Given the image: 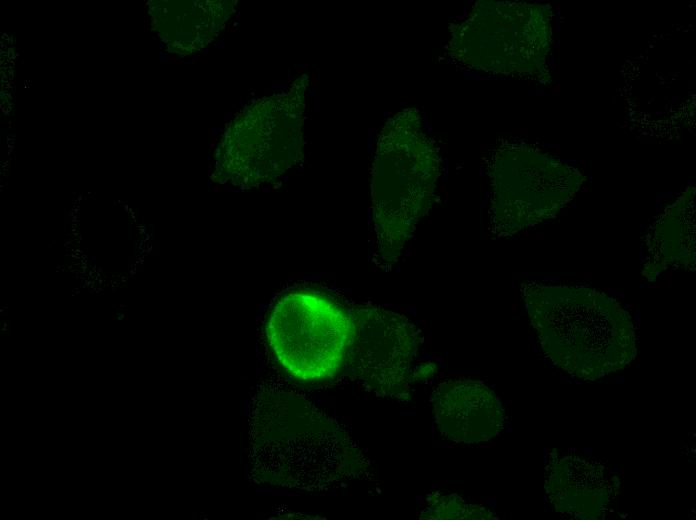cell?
I'll return each instance as SVG.
<instances>
[{"mask_svg":"<svg viewBox=\"0 0 696 520\" xmlns=\"http://www.w3.org/2000/svg\"><path fill=\"white\" fill-rule=\"evenodd\" d=\"M436 423L447 438L477 444L497 436L505 412L494 392L483 383L456 380L439 386L434 400Z\"/></svg>","mask_w":696,"mask_h":520,"instance_id":"cell-5","label":"cell"},{"mask_svg":"<svg viewBox=\"0 0 696 520\" xmlns=\"http://www.w3.org/2000/svg\"><path fill=\"white\" fill-rule=\"evenodd\" d=\"M546 495L555 510L571 519H603L617 494L609 468L596 459L563 456L545 468Z\"/></svg>","mask_w":696,"mask_h":520,"instance_id":"cell-4","label":"cell"},{"mask_svg":"<svg viewBox=\"0 0 696 520\" xmlns=\"http://www.w3.org/2000/svg\"><path fill=\"white\" fill-rule=\"evenodd\" d=\"M354 335L352 318L324 296L294 292L273 307L267 341L281 366L300 380L333 376L343 364Z\"/></svg>","mask_w":696,"mask_h":520,"instance_id":"cell-2","label":"cell"},{"mask_svg":"<svg viewBox=\"0 0 696 520\" xmlns=\"http://www.w3.org/2000/svg\"><path fill=\"white\" fill-rule=\"evenodd\" d=\"M435 152L420 144H398L378 161L375 222L380 258L399 260L425 214L438 176Z\"/></svg>","mask_w":696,"mask_h":520,"instance_id":"cell-3","label":"cell"},{"mask_svg":"<svg viewBox=\"0 0 696 520\" xmlns=\"http://www.w3.org/2000/svg\"><path fill=\"white\" fill-rule=\"evenodd\" d=\"M371 324L368 320L363 332L368 336L366 357L375 366L381 380L390 387H400L417 356L419 332L415 325L403 315L389 311H373Z\"/></svg>","mask_w":696,"mask_h":520,"instance_id":"cell-6","label":"cell"},{"mask_svg":"<svg viewBox=\"0 0 696 520\" xmlns=\"http://www.w3.org/2000/svg\"><path fill=\"white\" fill-rule=\"evenodd\" d=\"M526 302L543 349L572 376L595 380L622 369L632 359L631 324L610 299L530 291Z\"/></svg>","mask_w":696,"mask_h":520,"instance_id":"cell-1","label":"cell"}]
</instances>
